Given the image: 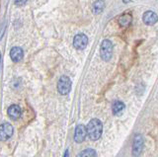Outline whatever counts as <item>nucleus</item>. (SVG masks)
<instances>
[{"instance_id":"obj_1","label":"nucleus","mask_w":158,"mask_h":157,"mask_svg":"<svg viewBox=\"0 0 158 157\" xmlns=\"http://www.w3.org/2000/svg\"><path fill=\"white\" fill-rule=\"evenodd\" d=\"M87 134L92 140H98L102 135L103 132V125L100 120L93 119L89 122L88 126H86Z\"/></svg>"},{"instance_id":"obj_2","label":"nucleus","mask_w":158,"mask_h":157,"mask_svg":"<svg viewBox=\"0 0 158 157\" xmlns=\"http://www.w3.org/2000/svg\"><path fill=\"white\" fill-rule=\"evenodd\" d=\"M100 55L103 60L109 61L111 60L113 56V43H111V41L105 40L102 42L100 48Z\"/></svg>"},{"instance_id":"obj_3","label":"nucleus","mask_w":158,"mask_h":157,"mask_svg":"<svg viewBox=\"0 0 158 157\" xmlns=\"http://www.w3.org/2000/svg\"><path fill=\"white\" fill-rule=\"evenodd\" d=\"M71 89V80L70 78L63 75L59 78L57 82V90L58 93L61 95H67Z\"/></svg>"},{"instance_id":"obj_4","label":"nucleus","mask_w":158,"mask_h":157,"mask_svg":"<svg viewBox=\"0 0 158 157\" xmlns=\"http://www.w3.org/2000/svg\"><path fill=\"white\" fill-rule=\"evenodd\" d=\"M13 132H14V129L11 124L4 122V124L0 125V140L1 141L8 140L13 135Z\"/></svg>"},{"instance_id":"obj_5","label":"nucleus","mask_w":158,"mask_h":157,"mask_svg":"<svg viewBox=\"0 0 158 157\" xmlns=\"http://www.w3.org/2000/svg\"><path fill=\"white\" fill-rule=\"evenodd\" d=\"M143 145H144V141H143V137L141 134H136L133 138L132 143V155L133 156H139L143 150Z\"/></svg>"},{"instance_id":"obj_6","label":"nucleus","mask_w":158,"mask_h":157,"mask_svg":"<svg viewBox=\"0 0 158 157\" xmlns=\"http://www.w3.org/2000/svg\"><path fill=\"white\" fill-rule=\"evenodd\" d=\"M88 45V37L84 34H78L73 39V46L77 50H84Z\"/></svg>"},{"instance_id":"obj_7","label":"nucleus","mask_w":158,"mask_h":157,"mask_svg":"<svg viewBox=\"0 0 158 157\" xmlns=\"http://www.w3.org/2000/svg\"><path fill=\"white\" fill-rule=\"evenodd\" d=\"M87 135V130L86 126L83 125H78L75 129V134H74V140L77 143H81L86 138Z\"/></svg>"},{"instance_id":"obj_8","label":"nucleus","mask_w":158,"mask_h":157,"mask_svg":"<svg viewBox=\"0 0 158 157\" xmlns=\"http://www.w3.org/2000/svg\"><path fill=\"white\" fill-rule=\"evenodd\" d=\"M142 20L146 25L152 26L158 22V16H157V14L153 11H146L144 14H143Z\"/></svg>"},{"instance_id":"obj_9","label":"nucleus","mask_w":158,"mask_h":157,"mask_svg":"<svg viewBox=\"0 0 158 157\" xmlns=\"http://www.w3.org/2000/svg\"><path fill=\"white\" fill-rule=\"evenodd\" d=\"M23 56H24L23 50L19 47H15L10 51V57H11V60L14 62H19L23 58Z\"/></svg>"},{"instance_id":"obj_10","label":"nucleus","mask_w":158,"mask_h":157,"mask_svg":"<svg viewBox=\"0 0 158 157\" xmlns=\"http://www.w3.org/2000/svg\"><path fill=\"white\" fill-rule=\"evenodd\" d=\"M8 116L13 120H17L21 117V109L18 105H12L8 109Z\"/></svg>"},{"instance_id":"obj_11","label":"nucleus","mask_w":158,"mask_h":157,"mask_svg":"<svg viewBox=\"0 0 158 157\" xmlns=\"http://www.w3.org/2000/svg\"><path fill=\"white\" fill-rule=\"evenodd\" d=\"M112 110H113V113L115 116H120L123 113V111L125 110V104L121 101H116L113 104Z\"/></svg>"},{"instance_id":"obj_12","label":"nucleus","mask_w":158,"mask_h":157,"mask_svg":"<svg viewBox=\"0 0 158 157\" xmlns=\"http://www.w3.org/2000/svg\"><path fill=\"white\" fill-rule=\"evenodd\" d=\"M104 8H105V2L103 0H97L96 2L93 4V12L95 14H100L103 12Z\"/></svg>"},{"instance_id":"obj_13","label":"nucleus","mask_w":158,"mask_h":157,"mask_svg":"<svg viewBox=\"0 0 158 157\" xmlns=\"http://www.w3.org/2000/svg\"><path fill=\"white\" fill-rule=\"evenodd\" d=\"M132 21V18L130 14H125V15H123L120 17L118 19V23H120V25L123 26V27H127L131 25V23Z\"/></svg>"},{"instance_id":"obj_14","label":"nucleus","mask_w":158,"mask_h":157,"mask_svg":"<svg viewBox=\"0 0 158 157\" xmlns=\"http://www.w3.org/2000/svg\"><path fill=\"white\" fill-rule=\"evenodd\" d=\"M79 157H84V156H89V157H93V156H97V153H96V151L94 150V149H85V150H83L81 153H79L78 154Z\"/></svg>"},{"instance_id":"obj_15","label":"nucleus","mask_w":158,"mask_h":157,"mask_svg":"<svg viewBox=\"0 0 158 157\" xmlns=\"http://www.w3.org/2000/svg\"><path fill=\"white\" fill-rule=\"evenodd\" d=\"M27 1H28V0H15V4H16V5H18V6H22Z\"/></svg>"},{"instance_id":"obj_16","label":"nucleus","mask_w":158,"mask_h":157,"mask_svg":"<svg viewBox=\"0 0 158 157\" xmlns=\"http://www.w3.org/2000/svg\"><path fill=\"white\" fill-rule=\"evenodd\" d=\"M1 60H2V57H1V53H0V66H1Z\"/></svg>"},{"instance_id":"obj_17","label":"nucleus","mask_w":158,"mask_h":157,"mask_svg":"<svg viewBox=\"0 0 158 157\" xmlns=\"http://www.w3.org/2000/svg\"><path fill=\"white\" fill-rule=\"evenodd\" d=\"M68 155V150H66V152H65V155H64V156H67Z\"/></svg>"}]
</instances>
